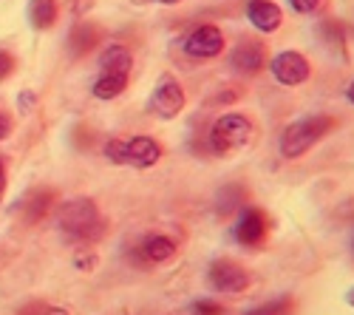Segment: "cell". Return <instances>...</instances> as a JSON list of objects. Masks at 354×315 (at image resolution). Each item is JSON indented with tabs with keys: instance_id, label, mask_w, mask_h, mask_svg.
<instances>
[{
	"instance_id": "5b68a950",
	"label": "cell",
	"mask_w": 354,
	"mask_h": 315,
	"mask_svg": "<svg viewBox=\"0 0 354 315\" xmlns=\"http://www.w3.org/2000/svg\"><path fill=\"white\" fill-rule=\"evenodd\" d=\"M60 224L71 236H80V239H91V236H100V213L94 208V202H88V199H80V202H71L63 216H60Z\"/></svg>"
},
{
	"instance_id": "484cf974",
	"label": "cell",
	"mask_w": 354,
	"mask_h": 315,
	"mask_svg": "<svg viewBox=\"0 0 354 315\" xmlns=\"http://www.w3.org/2000/svg\"><path fill=\"white\" fill-rule=\"evenodd\" d=\"M351 255H354V236H351Z\"/></svg>"
},
{
	"instance_id": "7c38bea8",
	"label": "cell",
	"mask_w": 354,
	"mask_h": 315,
	"mask_svg": "<svg viewBox=\"0 0 354 315\" xmlns=\"http://www.w3.org/2000/svg\"><path fill=\"white\" fill-rule=\"evenodd\" d=\"M139 253H142V259H145V262L162 264V262H167V259H173V255H176V242H173L170 236L156 233V236H147V239L142 242Z\"/></svg>"
},
{
	"instance_id": "2e32d148",
	"label": "cell",
	"mask_w": 354,
	"mask_h": 315,
	"mask_svg": "<svg viewBox=\"0 0 354 315\" xmlns=\"http://www.w3.org/2000/svg\"><path fill=\"white\" fill-rule=\"evenodd\" d=\"M292 309H295L292 298L289 296H278L272 301H263V304L252 307L247 315H292Z\"/></svg>"
},
{
	"instance_id": "3957f363",
	"label": "cell",
	"mask_w": 354,
	"mask_h": 315,
	"mask_svg": "<svg viewBox=\"0 0 354 315\" xmlns=\"http://www.w3.org/2000/svg\"><path fill=\"white\" fill-rule=\"evenodd\" d=\"M255 136V125L244 114H224L210 128V148L216 154H235L247 148Z\"/></svg>"
},
{
	"instance_id": "cb8c5ba5",
	"label": "cell",
	"mask_w": 354,
	"mask_h": 315,
	"mask_svg": "<svg viewBox=\"0 0 354 315\" xmlns=\"http://www.w3.org/2000/svg\"><path fill=\"white\" fill-rule=\"evenodd\" d=\"M159 3H167V6H173V3H179V0H159Z\"/></svg>"
},
{
	"instance_id": "30bf717a",
	"label": "cell",
	"mask_w": 354,
	"mask_h": 315,
	"mask_svg": "<svg viewBox=\"0 0 354 315\" xmlns=\"http://www.w3.org/2000/svg\"><path fill=\"white\" fill-rule=\"evenodd\" d=\"M263 66H267V51H263V46L258 40H241L230 54V69L235 74L255 77L263 71Z\"/></svg>"
},
{
	"instance_id": "e0dca14e",
	"label": "cell",
	"mask_w": 354,
	"mask_h": 315,
	"mask_svg": "<svg viewBox=\"0 0 354 315\" xmlns=\"http://www.w3.org/2000/svg\"><path fill=\"white\" fill-rule=\"evenodd\" d=\"M320 3H323V0H289V6H292L295 12H301V15H312V12H317Z\"/></svg>"
},
{
	"instance_id": "6da1fadb",
	"label": "cell",
	"mask_w": 354,
	"mask_h": 315,
	"mask_svg": "<svg viewBox=\"0 0 354 315\" xmlns=\"http://www.w3.org/2000/svg\"><path fill=\"white\" fill-rule=\"evenodd\" d=\"M335 128V117L329 114H312L298 123H292L278 142V151L283 159H301L304 154H309L323 136H329V131Z\"/></svg>"
},
{
	"instance_id": "8fae6325",
	"label": "cell",
	"mask_w": 354,
	"mask_h": 315,
	"mask_svg": "<svg viewBox=\"0 0 354 315\" xmlns=\"http://www.w3.org/2000/svg\"><path fill=\"white\" fill-rule=\"evenodd\" d=\"M247 20L258 28V32L272 35V32H278L281 23H283V12L272 3V0H250V6H247Z\"/></svg>"
},
{
	"instance_id": "9c48e42d",
	"label": "cell",
	"mask_w": 354,
	"mask_h": 315,
	"mask_svg": "<svg viewBox=\"0 0 354 315\" xmlns=\"http://www.w3.org/2000/svg\"><path fill=\"white\" fill-rule=\"evenodd\" d=\"M235 242L244 244V247H258L263 244L270 233V222H267V213L258 210V208H244L241 216H239V224H235Z\"/></svg>"
},
{
	"instance_id": "ba28073f",
	"label": "cell",
	"mask_w": 354,
	"mask_h": 315,
	"mask_svg": "<svg viewBox=\"0 0 354 315\" xmlns=\"http://www.w3.org/2000/svg\"><path fill=\"white\" fill-rule=\"evenodd\" d=\"M270 71H272V77L281 85H301L312 74L309 60L301 51H281V54H275V60L270 63Z\"/></svg>"
},
{
	"instance_id": "7402d4cb",
	"label": "cell",
	"mask_w": 354,
	"mask_h": 315,
	"mask_svg": "<svg viewBox=\"0 0 354 315\" xmlns=\"http://www.w3.org/2000/svg\"><path fill=\"white\" fill-rule=\"evenodd\" d=\"M346 304H348V307H354V287L346 293Z\"/></svg>"
},
{
	"instance_id": "603a6c76",
	"label": "cell",
	"mask_w": 354,
	"mask_h": 315,
	"mask_svg": "<svg viewBox=\"0 0 354 315\" xmlns=\"http://www.w3.org/2000/svg\"><path fill=\"white\" fill-rule=\"evenodd\" d=\"M348 102L354 105V80H351V85H348Z\"/></svg>"
},
{
	"instance_id": "4fadbf2b",
	"label": "cell",
	"mask_w": 354,
	"mask_h": 315,
	"mask_svg": "<svg viewBox=\"0 0 354 315\" xmlns=\"http://www.w3.org/2000/svg\"><path fill=\"white\" fill-rule=\"evenodd\" d=\"M133 57L125 46H108L100 57V69L102 71H116V74H131Z\"/></svg>"
},
{
	"instance_id": "ffe728a7",
	"label": "cell",
	"mask_w": 354,
	"mask_h": 315,
	"mask_svg": "<svg viewBox=\"0 0 354 315\" xmlns=\"http://www.w3.org/2000/svg\"><path fill=\"white\" fill-rule=\"evenodd\" d=\"M9 128H12L9 120L3 117V114H0V139H6V136H9Z\"/></svg>"
},
{
	"instance_id": "5bb4252c",
	"label": "cell",
	"mask_w": 354,
	"mask_h": 315,
	"mask_svg": "<svg viewBox=\"0 0 354 315\" xmlns=\"http://www.w3.org/2000/svg\"><path fill=\"white\" fill-rule=\"evenodd\" d=\"M128 77H131V74L102 71V74H100V80L94 82V97H100V100H116V97H120V94L125 91Z\"/></svg>"
},
{
	"instance_id": "9a60e30c",
	"label": "cell",
	"mask_w": 354,
	"mask_h": 315,
	"mask_svg": "<svg viewBox=\"0 0 354 315\" xmlns=\"http://www.w3.org/2000/svg\"><path fill=\"white\" fill-rule=\"evenodd\" d=\"M57 17V6L54 0H32L28 3V20H32L35 28H48Z\"/></svg>"
},
{
	"instance_id": "8992f818",
	"label": "cell",
	"mask_w": 354,
	"mask_h": 315,
	"mask_svg": "<svg viewBox=\"0 0 354 315\" xmlns=\"http://www.w3.org/2000/svg\"><path fill=\"white\" fill-rule=\"evenodd\" d=\"M185 89L179 82H176L173 77H162L156 82V89H153V97H151V111H156L162 120H173V117H179V114L185 111Z\"/></svg>"
},
{
	"instance_id": "ac0fdd59",
	"label": "cell",
	"mask_w": 354,
	"mask_h": 315,
	"mask_svg": "<svg viewBox=\"0 0 354 315\" xmlns=\"http://www.w3.org/2000/svg\"><path fill=\"white\" fill-rule=\"evenodd\" d=\"M193 312H196V315H221V307H218L216 301H198V304L193 307Z\"/></svg>"
},
{
	"instance_id": "d4e9b609",
	"label": "cell",
	"mask_w": 354,
	"mask_h": 315,
	"mask_svg": "<svg viewBox=\"0 0 354 315\" xmlns=\"http://www.w3.org/2000/svg\"><path fill=\"white\" fill-rule=\"evenodd\" d=\"M48 315H66V312H63V309H51Z\"/></svg>"
},
{
	"instance_id": "44dd1931",
	"label": "cell",
	"mask_w": 354,
	"mask_h": 315,
	"mask_svg": "<svg viewBox=\"0 0 354 315\" xmlns=\"http://www.w3.org/2000/svg\"><path fill=\"white\" fill-rule=\"evenodd\" d=\"M3 188H6V174H3V165H0V196H3Z\"/></svg>"
},
{
	"instance_id": "277c9868",
	"label": "cell",
	"mask_w": 354,
	"mask_h": 315,
	"mask_svg": "<svg viewBox=\"0 0 354 315\" xmlns=\"http://www.w3.org/2000/svg\"><path fill=\"white\" fill-rule=\"evenodd\" d=\"M207 281L210 287L221 296H239L250 287V273L232 259H218L210 264L207 270Z\"/></svg>"
},
{
	"instance_id": "d6986e66",
	"label": "cell",
	"mask_w": 354,
	"mask_h": 315,
	"mask_svg": "<svg viewBox=\"0 0 354 315\" xmlns=\"http://www.w3.org/2000/svg\"><path fill=\"white\" fill-rule=\"evenodd\" d=\"M12 69H15V57H12L9 51L0 48V80L9 77V71H12Z\"/></svg>"
},
{
	"instance_id": "52a82bcc",
	"label": "cell",
	"mask_w": 354,
	"mask_h": 315,
	"mask_svg": "<svg viewBox=\"0 0 354 315\" xmlns=\"http://www.w3.org/2000/svg\"><path fill=\"white\" fill-rule=\"evenodd\" d=\"M185 51L193 60H213L224 51V35L218 26H198L187 35L185 40Z\"/></svg>"
},
{
	"instance_id": "7a4b0ae2",
	"label": "cell",
	"mask_w": 354,
	"mask_h": 315,
	"mask_svg": "<svg viewBox=\"0 0 354 315\" xmlns=\"http://www.w3.org/2000/svg\"><path fill=\"white\" fill-rule=\"evenodd\" d=\"M105 156L113 165L128 168H153L162 159V145L151 136H131V139H111L105 145Z\"/></svg>"
}]
</instances>
